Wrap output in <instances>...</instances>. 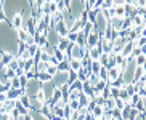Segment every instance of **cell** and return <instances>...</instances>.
Masks as SVG:
<instances>
[{
    "mask_svg": "<svg viewBox=\"0 0 146 120\" xmlns=\"http://www.w3.org/2000/svg\"><path fill=\"white\" fill-rule=\"evenodd\" d=\"M68 10H69V13L72 15L76 19H79V16H80V15L87 10L85 2H84V0H71V2H69Z\"/></svg>",
    "mask_w": 146,
    "mask_h": 120,
    "instance_id": "6da1fadb",
    "label": "cell"
},
{
    "mask_svg": "<svg viewBox=\"0 0 146 120\" xmlns=\"http://www.w3.org/2000/svg\"><path fill=\"white\" fill-rule=\"evenodd\" d=\"M85 51H87V48L72 43V45H71V48H69L68 55H66V58H68V59H82V58H84V55H85Z\"/></svg>",
    "mask_w": 146,
    "mask_h": 120,
    "instance_id": "7a4b0ae2",
    "label": "cell"
},
{
    "mask_svg": "<svg viewBox=\"0 0 146 120\" xmlns=\"http://www.w3.org/2000/svg\"><path fill=\"white\" fill-rule=\"evenodd\" d=\"M68 77H69V71L68 72H56L52 78V85L55 88H61V86L68 85Z\"/></svg>",
    "mask_w": 146,
    "mask_h": 120,
    "instance_id": "3957f363",
    "label": "cell"
},
{
    "mask_svg": "<svg viewBox=\"0 0 146 120\" xmlns=\"http://www.w3.org/2000/svg\"><path fill=\"white\" fill-rule=\"evenodd\" d=\"M39 90H40V82L37 80V78H29V83H27V86L24 88V93H26L29 98H35V94H37Z\"/></svg>",
    "mask_w": 146,
    "mask_h": 120,
    "instance_id": "277c9868",
    "label": "cell"
},
{
    "mask_svg": "<svg viewBox=\"0 0 146 120\" xmlns=\"http://www.w3.org/2000/svg\"><path fill=\"white\" fill-rule=\"evenodd\" d=\"M23 13L21 11H16V13L11 15V18H10V26H11V29L13 30H18L23 27Z\"/></svg>",
    "mask_w": 146,
    "mask_h": 120,
    "instance_id": "5b68a950",
    "label": "cell"
},
{
    "mask_svg": "<svg viewBox=\"0 0 146 120\" xmlns=\"http://www.w3.org/2000/svg\"><path fill=\"white\" fill-rule=\"evenodd\" d=\"M47 45H50V47H53V48H56L58 47V43H60V35H58V32H56L55 29H48V32H47Z\"/></svg>",
    "mask_w": 146,
    "mask_h": 120,
    "instance_id": "8992f818",
    "label": "cell"
},
{
    "mask_svg": "<svg viewBox=\"0 0 146 120\" xmlns=\"http://www.w3.org/2000/svg\"><path fill=\"white\" fill-rule=\"evenodd\" d=\"M74 22H76V18L69 13V10L63 11V24H64L66 29L71 30V29H72V26H74Z\"/></svg>",
    "mask_w": 146,
    "mask_h": 120,
    "instance_id": "52a82bcc",
    "label": "cell"
},
{
    "mask_svg": "<svg viewBox=\"0 0 146 120\" xmlns=\"http://www.w3.org/2000/svg\"><path fill=\"white\" fill-rule=\"evenodd\" d=\"M5 94H7V99L16 101V99H19L21 94H24V90L23 88H8V90L5 91Z\"/></svg>",
    "mask_w": 146,
    "mask_h": 120,
    "instance_id": "ba28073f",
    "label": "cell"
},
{
    "mask_svg": "<svg viewBox=\"0 0 146 120\" xmlns=\"http://www.w3.org/2000/svg\"><path fill=\"white\" fill-rule=\"evenodd\" d=\"M98 43H100V34H96V32H90V34L87 35V45H85V48L98 47Z\"/></svg>",
    "mask_w": 146,
    "mask_h": 120,
    "instance_id": "9c48e42d",
    "label": "cell"
},
{
    "mask_svg": "<svg viewBox=\"0 0 146 120\" xmlns=\"http://www.w3.org/2000/svg\"><path fill=\"white\" fill-rule=\"evenodd\" d=\"M120 75H122V71H120L117 66H114V67H109V69H108V83L114 82L116 78H119Z\"/></svg>",
    "mask_w": 146,
    "mask_h": 120,
    "instance_id": "30bf717a",
    "label": "cell"
},
{
    "mask_svg": "<svg viewBox=\"0 0 146 120\" xmlns=\"http://www.w3.org/2000/svg\"><path fill=\"white\" fill-rule=\"evenodd\" d=\"M122 21H124V18H111L109 19V27H111L112 30H116V32H119V30H122Z\"/></svg>",
    "mask_w": 146,
    "mask_h": 120,
    "instance_id": "8fae6325",
    "label": "cell"
},
{
    "mask_svg": "<svg viewBox=\"0 0 146 120\" xmlns=\"http://www.w3.org/2000/svg\"><path fill=\"white\" fill-rule=\"evenodd\" d=\"M71 45H72V43H69V40L66 39V37H61V39H60V43H58V47H56V48H58V50H61V51H64L66 55H68Z\"/></svg>",
    "mask_w": 146,
    "mask_h": 120,
    "instance_id": "7c38bea8",
    "label": "cell"
},
{
    "mask_svg": "<svg viewBox=\"0 0 146 120\" xmlns=\"http://www.w3.org/2000/svg\"><path fill=\"white\" fill-rule=\"evenodd\" d=\"M133 40H129V42L125 43L124 47H122V50H120V53L119 55H122L124 58H127V56H130V53H132V50H133Z\"/></svg>",
    "mask_w": 146,
    "mask_h": 120,
    "instance_id": "4fadbf2b",
    "label": "cell"
},
{
    "mask_svg": "<svg viewBox=\"0 0 146 120\" xmlns=\"http://www.w3.org/2000/svg\"><path fill=\"white\" fill-rule=\"evenodd\" d=\"M101 107H103L104 111H112V109H116V98H112V96L106 98Z\"/></svg>",
    "mask_w": 146,
    "mask_h": 120,
    "instance_id": "5bb4252c",
    "label": "cell"
},
{
    "mask_svg": "<svg viewBox=\"0 0 146 120\" xmlns=\"http://www.w3.org/2000/svg\"><path fill=\"white\" fill-rule=\"evenodd\" d=\"M90 114L93 115L95 120H101V119H103V114H104V109L101 106H95L93 109L90 111Z\"/></svg>",
    "mask_w": 146,
    "mask_h": 120,
    "instance_id": "9a60e30c",
    "label": "cell"
},
{
    "mask_svg": "<svg viewBox=\"0 0 146 120\" xmlns=\"http://www.w3.org/2000/svg\"><path fill=\"white\" fill-rule=\"evenodd\" d=\"M92 74V71H90V67H82L80 71L77 72V80H80V82H85L87 78H88V75Z\"/></svg>",
    "mask_w": 146,
    "mask_h": 120,
    "instance_id": "2e32d148",
    "label": "cell"
},
{
    "mask_svg": "<svg viewBox=\"0 0 146 120\" xmlns=\"http://www.w3.org/2000/svg\"><path fill=\"white\" fill-rule=\"evenodd\" d=\"M69 61V71H72V72H79L82 69V63L80 59H68Z\"/></svg>",
    "mask_w": 146,
    "mask_h": 120,
    "instance_id": "e0dca14e",
    "label": "cell"
},
{
    "mask_svg": "<svg viewBox=\"0 0 146 120\" xmlns=\"http://www.w3.org/2000/svg\"><path fill=\"white\" fill-rule=\"evenodd\" d=\"M88 50V56H90L92 61H98L100 55H101V50L98 47H93V48H87Z\"/></svg>",
    "mask_w": 146,
    "mask_h": 120,
    "instance_id": "ac0fdd59",
    "label": "cell"
},
{
    "mask_svg": "<svg viewBox=\"0 0 146 120\" xmlns=\"http://www.w3.org/2000/svg\"><path fill=\"white\" fill-rule=\"evenodd\" d=\"M15 35H16V40L18 42H24V40L27 39V30L24 29V27H21V29H18V30H15Z\"/></svg>",
    "mask_w": 146,
    "mask_h": 120,
    "instance_id": "d6986e66",
    "label": "cell"
},
{
    "mask_svg": "<svg viewBox=\"0 0 146 120\" xmlns=\"http://www.w3.org/2000/svg\"><path fill=\"white\" fill-rule=\"evenodd\" d=\"M18 103L21 104L23 107H26V109H31V98H29V96H27L26 93H24V94H21V96H19V99H18Z\"/></svg>",
    "mask_w": 146,
    "mask_h": 120,
    "instance_id": "ffe728a7",
    "label": "cell"
},
{
    "mask_svg": "<svg viewBox=\"0 0 146 120\" xmlns=\"http://www.w3.org/2000/svg\"><path fill=\"white\" fill-rule=\"evenodd\" d=\"M98 13H100V10H95V8L87 10V22H92V24H93L95 19H96V15H98Z\"/></svg>",
    "mask_w": 146,
    "mask_h": 120,
    "instance_id": "44dd1931",
    "label": "cell"
},
{
    "mask_svg": "<svg viewBox=\"0 0 146 120\" xmlns=\"http://www.w3.org/2000/svg\"><path fill=\"white\" fill-rule=\"evenodd\" d=\"M130 19H132V27H137V26H141V24H146V22H145V16H140V15H135V16H132Z\"/></svg>",
    "mask_w": 146,
    "mask_h": 120,
    "instance_id": "7402d4cb",
    "label": "cell"
},
{
    "mask_svg": "<svg viewBox=\"0 0 146 120\" xmlns=\"http://www.w3.org/2000/svg\"><path fill=\"white\" fill-rule=\"evenodd\" d=\"M52 75L48 72H40V74H37V80L40 82V83H48V82H52Z\"/></svg>",
    "mask_w": 146,
    "mask_h": 120,
    "instance_id": "603a6c76",
    "label": "cell"
},
{
    "mask_svg": "<svg viewBox=\"0 0 146 120\" xmlns=\"http://www.w3.org/2000/svg\"><path fill=\"white\" fill-rule=\"evenodd\" d=\"M53 58L56 59V63H61V61L68 59V58H66V53L61 51V50H58V48H55V51H53Z\"/></svg>",
    "mask_w": 146,
    "mask_h": 120,
    "instance_id": "cb8c5ba5",
    "label": "cell"
},
{
    "mask_svg": "<svg viewBox=\"0 0 146 120\" xmlns=\"http://www.w3.org/2000/svg\"><path fill=\"white\" fill-rule=\"evenodd\" d=\"M55 30L58 32V35H60V37H66V35H68V32H69V30L64 27L63 21H61L60 24H56V26H55Z\"/></svg>",
    "mask_w": 146,
    "mask_h": 120,
    "instance_id": "d4e9b609",
    "label": "cell"
},
{
    "mask_svg": "<svg viewBox=\"0 0 146 120\" xmlns=\"http://www.w3.org/2000/svg\"><path fill=\"white\" fill-rule=\"evenodd\" d=\"M61 98H63V91H61V88H55V90H53V94H52V99H50V103L55 104L56 101H60Z\"/></svg>",
    "mask_w": 146,
    "mask_h": 120,
    "instance_id": "484cf974",
    "label": "cell"
},
{
    "mask_svg": "<svg viewBox=\"0 0 146 120\" xmlns=\"http://www.w3.org/2000/svg\"><path fill=\"white\" fill-rule=\"evenodd\" d=\"M145 75V66H137L135 72H133V82H137L138 78H141Z\"/></svg>",
    "mask_w": 146,
    "mask_h": 120,
    "instance_id": "4316f807",
    "label": "cell"
},
{
    "mask_svg": "<svg viewBox=\"0 0 146 120\" xmlns=\"http://www.w3.org/2000/svg\"><path fill=\"white\" fill-rule=\"evenodd\" d=\"M76 45H80V47H84L85 48V45H87V35L84 34V32H77V40H76Z\"/></svg>",
    "mask_w": 146,
    "mask_h": 120,
    "instance_id": "83f0119b",
    "label": "cell"
},
{
    "mask_svg": "<svg viewBox=\"0 0 146 120\" xmlns=\"http://www.w3.org/2000/svg\"><path fill=\"white\" fill-rule=\"evenodd\" d=\"M56 71H58V72H68L69 71V61L64 59V61H61V63H58V64H56Z\"/></svg>",
    "mask_w": 146,
    "mask_h": 120,
    "instance_id": "f1b7e54d",
    "label": "cell"
},
{
    "mask_svg": "<svg viewBox=\"0 0 146 120\" xmlns=\"http://www.w3.org/2000/svg\"><path fill=\"white\" fill-rule=\"evenodd\" d=\"M47 67H48V63H43V61H37L35 63V72L37 74L47 72Z\"/></svg>",
    "mask_w": 146,
    "mask_h": 120,
    "instance_id": "f546056e",
    "label": "cell"
},
{
    "mask_svg": "<svg viewBox=\"0 0 146 120\" xmlns=\"http://www.w3.org/2000/svg\"><path fill=\"white\" fill-rule=\"evenodd\" d=\"M133 45L138 48H146V35H141V37H137L133 40Z\"/></svg>",
    "mask_w": 146,
    "mask_h": 120,
    "instance_id": "4dcf8cb0",
    "label": "cell"
},
{
    "mask_svg": "<svg viewBox=\"0 0 146 120\" xmlns=\"http://www.w3.org/2000/svg\"><path fill=\"white\" fill-rule=\"evenodd\" d=\"M87 82L90 83V86H92V88H93V86H96V83L100 82L98 74H90V75H88V78H87Z\"/></svg>",
    "mask_w": 146,
    "mask_h": 120,
    "instance_id": "1f68e13d",
    "label": "cell"
},
{
    "mask_svg": "<svg viewBox=\"0 0 146 120\" xmlns=\"http://www.w3.org/2000/svg\"><path fill=\"white\" fill-rule=\"evenodd\" d=\"M35 101H39V103L42 104V106H43L45 103H47V96H45V93L42 91V88H40V90L37 91V94H35Z\"/></svg>",
    "mask_w": 146,
    "mask_h": 120,
    "instance_id": "d6a6232c",
    "label": "cell"
},
{
    "mask_svg": "<svg viewBox=\"0 0 146 120\" xmlns=\"http://www.w3.org/2000/svg\"><path fill=\"white\" fill-rule=\"evenodd\" d=\"M90 96H87V94L80 93V96H79V103H80V107H87V104L90 103Z\"/></svg>",
    "mask_w": 146,
    "mask_h": 120,
    "instance_id": "836d02e7",
    "label": "cell"
},
{
    "mask_svg": "<svg viewBox=\"0 0 146 120\" xmlns=\"http://www.w3.org/2000/svg\"><path fill=\"white\" fill-rule=\"evenodd\" d=\"M143 53L146 55V48H138V47H133V50H132V53H130V56H132V58H137V56L143 55Z\"/></svg>",
    "mask_w": 146,
    "mask_h": 120,
    "instance_id": "e575fe53",
    "label": "cell"
},
{
    "mask_svg": "<svg viewBox=\"0 0 146 120\" xmlns=\"http://www.w3.org/2000/svg\"><path fill=\"white\" fill-rule=\"evenodd\" d=\"M103 67V66L100 64V61H92L90 63V71H92V74H98V71Z\"/></svg>",
    "mask_w": 146,
    "mask_h": 120,
    "instance_id": "d590c367",
    "label": "cell"
},
{
    "mask_svg": "<svg viewBox=\"0 0 146 120\" xmlns=\"http://www.w3.org/2000/svg\"><path fill=\"white\" fill-rule=\"evenodd\" d=\"M114 15H116L117 18H125V8H124V5H122V7H114Z\"/></svg>",
    "mask_w": 146,
    "mask_h": 120,
    "instance_id": "8d00e7d4",
    "label": "cell"
},
{
    "mask_svg": "<svg viewBox=\"0 0 146 120\" xmlns=\"http://www.w3.org/2000/svg\"><path fill=\"white\" fill-rule=\"evenodd\" d=\"M98 77L100 80H103V82H108V67H101L98 71Z\"/></svg>",
    "mask_w": 146,
    "mask_h": 120,
    "instance_id": "74e56055",
    "label": "cell"
},
{
    "mask_svg": "<svg viewBox=\"0 0 146 120\" xmlns=\"http://www.w3.org/2000/svg\"><path fill=\"white\" fill-rule=\"evenodd\" d=\"M145 99H146V98H140V99H138V103L133 106L138 112H145Z\"/></svg>",
    "mask_w": 146,
    "mask_h": 120,
    "instance_id": "f35d334b",
    "label": "cell"
},
{
    "mask_svg": "<svg viewBox=\"0 0 146 120\" xmlns=\"http://www.w3.org/2000/svg\"><path fill=\"white\" fill-rule=\"evenodd\" d=\"M68 106L72 109V111H77V109H80V103H79V99H71V101H68Z\"/></svg>",
    "mask_w": 146,
    "mask_h": 120,
    "instance_id": "ab89813d",
    "label": "cell"
},
{
    "mask_svg": "<svg viewBox=\"0 0 146 120\" xmlns=\"http://www.w3.org/2000/svg\"><path fill=\"white\" fill-rule=\"evenodd\" d=\"M135 64H137V66H145L146 64V55H145V53L135 58Z\"/></svg>",
    "mask_w": 146,
    "mask_h": 120,
    "instance_id": "60d3db41",
    "label": "cell"
},
{
    "mask_svg": "<svg viewBox=\"0 0 146 120\" xmlns=\"http://www.w3.org/2000/svg\"><path fill=\"white\" fill-rule=\"evenodd\" d=\"M18 78H19V85H21V88L24 90V88L27 86V83H29V78L26 77V74H24V75H21V77H18Z\"/></svg>",
    "mask_w": 146,
    "mask_h": 120,
    "instance_id": "b9f144b4",
    "label": "cell"
},
{
    "mask_svg": "<svg viewBox=\"0 0 146 120\" xmlns=\"http://www.w3.org/2000/svg\"><path fill=\"white\" fill-rule=\"evenodd\" d=\"M31 115H32V119L34 120H50V119H47V117L45 115H42V114H40V112H31Z\"/></svg>",
    "mask_w": 146,
    "mask_h": 120,
    "instance_id": "7bdbcfd3",
    "label": "cell"
},
{
    "mask_svg": "<svg viewBox=\"0 0 146 120\" xmlns=\"http://www.w3.org/2000/svg\"><path fill=\"white\" fill-rule=\"evenodd\" d=\"M56 8H58V11H61V13H63V11H66V10H68V3H66L64 0H61L60 3H56Z\"/></svg>",
    "mask_w": 146,
    "mask_h": 120,
    "instance_id": "ee69618b",
    "label": "cell"
},
{
    "mask_svg": "<svg viewBox=\"0 0 146 120\" xmlns=\"http://www.w3.org/2000/svg\"><path fill=\"white\" fill-rule=\"evenodd\" d=\"M10 86H11V88H21V85H19V78L13 77L11 80H10Z\"/></svg>",
    "mask_w": 146,
    "mask_h": 120,
    "instance_id": "f6af8a7d",
    "label": "cell"
},
{
    "mask_svg": "<svg viewBox=\"0 0 146 120\" xmlns=\"http://www.w3.org/2000/svg\"><path fill=\"white\" fill-rule=\"evenodd\" d=\"M106 85H108V82H103V80H100L98 83H96V86H93V88H95V90H96V91H100V93H101V91H103V88H104V86H106Z\"/></svg>",
    "mask_w": 146,
    "mask_h": 120,
    "instance_id": "bcb514c9",
    "label": "cell"
},
{
    "mask_svg": "<svg viewBox=\"0 0 146 120\" xmlns=\"http://www.w3.org/2000/svg\"><path fill=\"white\" fill-rule=\"evenodd\" d=\"M72 112H74V111L68 106V104H66V107H64V114H63V115H64V119H68V120H69V119H71V115H72Z\"/></svg>",
    "mask_w": 146,
    "mask_h": 120,
    "instance_id": "7dc6e473",
    "label": "cell"
},
{
    "mask_svg": "<svg viewBox=\"0 0 146 120\" xmlns=\"http://www.w3.org/2000/svg\"><path fill=\"white\" fill-rule=\"evenodd\" d=\"M13 77H16V75H15V71H11V69L7 67V72H5V78H7V80H11Z\"/></svg>",
    "mask_w": 146,
    "mask_h": 120,
    "instance_id": "c3c4849f",
    "label": "cell"
},
{
    "mask_svg": "<svg viewBox=\"0 0 146 120\" xmlns=\"http://www.w3.org/2000/svg\"><path fill=\"white\" fill-rule=\"evenodd\" d=\"M47 72L50 74V75H55L56 72H58V71H56V66H53V64H50V63H48V67H47Z\"/></svg>",
    "mask_w": 146,
    "mask_h": 120,
    "instance_id": "681fc988",
    "label": "cell"
},
{
    "mask_svg": "<svg viewBox=\"0 0 146 120\" xmlns=\"http://www.w3.org/2000/svg\"><path fill=\"white\" fill-rule=\"evenodd\" d=\"M7 67L11 69V71H16V69H18V61H16V58H13V59H11V63H10Z\"/></svg>",
    "mask_w": 146,
    "mask_h": 120,
    "instance_id": "f907efd6",
    "label": "cell"
},
{
    "mask_svg": "<svg viewBox=\"0 0 146 120\" xmlns=\"http://www.w3.org/2000/svg\"><path fill=\"white\" fill-rule=\"evenodd\" d=\"M125 107V103L122 101V99H119V98H116V109H119V111H122Z\"/></svg>",
    "mask_w": 146,
    "mask_h": 120,
    "instance_id": "816d5d0a",
    "label": "cell"
},
{
    "mask_svg": "<svg viewBox=\"0 0 146 120\" xmlns=\"http://www.w3.org/2000/svg\"><path fill=\"white\" fill-rule=\"evenodd\" d=\"M114 117H112V112L111 111H104L103 114V120H112Z\"/></svg>",
    "mask_w": 146,
    "mask_h": 120,
    "instance_id": "f5cc1de1",
    "label": "cell"
},
{
    "mask_svg": "<svg viewBox=\"0 0 146 120\" xmlns=\"http://www.w3.org/2000/svg\"><path fill=\"white\" fill-rule=\"evenodd\" d=\"M145 119H146V117H145V112H138V114L133 117L132 120H145Z\"/></svg>",
    "mask_w": 146,
    "mask_h": 120,
    "instance_id": "db71d44e",
    "label": "cell"
},
{
    "mask_svg": "<svg viewBox=\"0 0 146 120\" xmlns=\"http://www.w3.org/2000/svg\"><path fill=\"white\" fill-rule=\"evenodd\" d=\"M125 5V0H112V7H122Z\"/></svg>",
    "mask_w": 146,
    "mask_h": 120,
    "instance_id": "11a10c76",
    "label": "cell"
},
{
    "mask_svg": "<svg viewBox=\"0 0 146 120\" xmlns=\"http://www.w3.org/2000/svg\"><path fill=\"white\" fill-rule=\"evenodd\" d=\"M7 19H8V18L5 15V11L2 10V11H0V24H2V22H7Z\"/></svg>",
    "mask_w": 146,
    "mask_h": 120,
    "instance_id": "9f6ffc18",
    "label": "cell"
},
{
    "mask_svg": "<svg viewBox=\"0 0 146 120\" xmlns=\"http://www.w3.org/2000/svg\"><path fill=\"white\" fill-rule=\"evenodd\" d=\"M0 120H11V117H10V114H7V112H2V114H0Z\"/></svg>",
    "mask_w": 146,
    "mask_h": 120,
    "instance_id": "6f0895ef",
    "label": "cell"
},
{
    "mask_svg": "<svg viewBox=\"0 0 146 120\" xmlns=\"http://www.w3.org/2000/svg\"><path fill=\"white\" fill-rule=\"evenodd\" d=\"M5 101H7V94H5V93H0V104L5 103Z\"/></svg>",
    "mask_w": 146,
    "mask_h": 120,
    "instance_id": "680465c9",
    "label": "cell"
},
{
    "mask_svg": "<svg viewBox=\"0 0 146 120\" xmlns=\"http://www.w3.org/2000/svg\"><path fill=\"white\" fill-rule=\"evenodd\" d=\"M23 120H34L32 119V115H31V114H27V115H24V117H21Z\"/></svg>",
    "mask_w": 146,
    "mask_h": 120,
    "instance_id": "91938a15",
    "label": "cell"
},
{
    "mask_svg": "<svg viewBox=\"0 0 146 120\" xmlns=\"http://www.w3.org/2000/svg\"><path fill=\"white\" fill-rule=\"evenodd\" d=\"M52 2H53V3H60L61 0H52Z\"/></svg>",
    "mask_w": 146,
    "mask_h": 120,
    "instance_id": "94428289",
    "label": "cell"
},
{
    "mask_svg": "<svg viewBox=\"0 0 146 120\" xmlns=\"http://www.w3.org/2000/svg\"><path fill=\"white\" fill-rule=\"evenodd\" d=\"M69 120H72V119H69Z\"/></svg>",
    "mask_w": 146,
    "mask_h": 120,
    "instance_id": "6125c7cd",
    "label": "cell"
}]
</instances>
